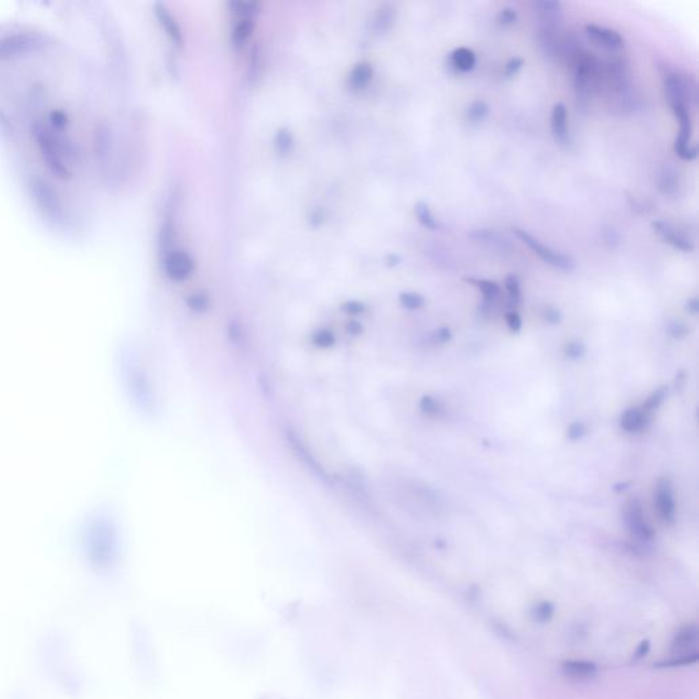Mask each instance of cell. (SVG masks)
Instances as JSON below:
<instances>
[{
  "mask_svg": "<svg viewBox=\"0 0 699 699\" xmlns=\"http://www.w3.org/2000/svg\"><path fill=\"white\" fill-rule=\"evenodd\" d=\"M663 81L667 93V99L671 104H686L691 108L697 103V84L693 77L686 73L665 70L663 73Z\"/></svg>",
  "mask_w": 699,
  "mask_h": 699,
  "instance_id": "6da1fadb",
  "label": "cell"
},
{
  "mask_svg": "<svg viewBox=\"0 0 699 699\" xmlns=\"http://www.w3.org/2000/svg\"><path fill=\"white\" fill-rule=\"evenodd\" d=\"M514 234L532 250L534 254H537L544 262L549 264L551 267L556 268V269H560V271H564V272H571L575 269V261L563 254V253L556 252L553 249H551L549 246L544 245L542 242H539L537 238H534L532 235H530L529 232H526L525 230H521V228H514Z\"/></svg>",
  "mask_w": 699,
  "mask_h": 699,
  "instance_id": "7a4b0ae2",
  "label": "cell"
},
{
  "mask_svg": "<svg viewBox=\"0 0 699 699\" xmlns=\"http://www.w3.org/2000/svg\"><path fill=\"white\" fill-rule=\"evenodd\" d=\"M626 521L633 534L642 539H651L654 530L646 522L642 504L638 499H631L626 505Z\"/></svg>",
  "mask_w": 699,
  "mask_h": 699,
  "instance_id": "3957f363",
  "label": "cell"
},
{
  "mask_svg": "<svg viewBox=\"0 0 699 699\" xmlns=\"http://www.w3.org/2000/svg\"><path fill=\"white\" fill-rule=\"evenodd\" d=\"M656 503L661 519L672 525L676 518V504L673 499L671 482L667 478H660L656 486Z\"/></svg>",
  "mask_w": 699,
  "mask_h": 699,
  "instance_id": "277c9868",
  "label": "cell"
},
{
  "mask_svg": "<svg viewBox=\"0 0 699 699\" xmlns=\"http://www.w3.org/2000/svg\"><path fill=\"white\" fill-rule=\"evenodd\" d=\"M651 227H653V231L663 239V242L671 245L673 249L683 253L694 252V249H696L694 243L690 239H687L684 235L677 232V230L673 228L671 224L661 222V220H656L651 223Z\"/></svg>",
  "mask_w": 699,
  "mask_h": 699,
  "instance_id": "5b68a950",
  "label": "cell"
},
{
  "mask_svg": "<svg viewBox=\"0 0 699 699\" xmlns=\"http://www.w3.org/2000/svg\"><path fill=\"white\" fill-rule=\"evenodd\" d=\"M164 268L171 279L181 281L188 279L192 275L195 262L190 255L185 252H169L166 255Z\"/></svg>",
  "mask_w": 699,
  "mask_h": 699,
  "instance_id": "8992f818",
  "label": "cell"
},
{
  "mask_svg": "<svg viewBox=\"0 0 699 699\" xmlns=\"http://www.w3.org/2000/svg\"><path fill=\"white\" fill-rule=\"evenodd\" d=\"M586 33L588 38L594 41L597 45L602 47L608 51H617L624 47L623 37L614 29L604 28L598 25H586Z\"/></svg>",
  "mask_w": 699,
  "mask_h": 699,
  "instance_id": "52a82bcc",
  "label": "cell"
},
{
  "mask_svg": "<svg viewBox=\"0 0 699 699\" xmlns=\"http://www.w3.org/2000/svg\"><path fill=\"white\" fill-rule=\"evenodd\" d=\"M551 130L556 142L565 143L568 141V111L563 103H556L551 113Z\"/></svg>",
  "mask_w": 699,
  "mask_h": 699,
  "instance_id": "ba28073f",
  "label": "cell"
},
{
  "mask_svg": "<svg viewBox=\"0 0 699 699\" xmlns=\"http://www.w3.org/2000/svg\"><path fill=\"white\" fill-rule=\"evenodd\" d=\"M155 13L157 15V20L160 21L162 27L166 30L168 37L171 38V41L176 45V47H182L183 45V36H182V30L179 28L176 20L172 17V14L168 11L167 8L162 4V3H157L155 6Z\"/></svg>",
  "mask_w": 699,
  "mask_h": 699,
  "instance_id": "9c48e42d",
  "label": "cell"
},
{
  "mask_svg": "<svg viewBox=\"0 0 699 699\" xmlns=\"http://www.w3.org/2000/svg\"><path fill=\"white\" fill-rule=\"evenodd\" d=\"M449 64L459 73H469L476 67V52L467 47L455 48L449 55Z\"/></svg>",
  "mask_w": 699,
  "mask_h": 699,
  "instance_id": "30bf717a",
  "label": "cell"
},
{
  "mask_svg": "<svg viewBox=\"0 0 699 699\" xmlns=\"http://www.w3.org/2000/svg\"><path fill=\"white\" fill-rule=\"evenodd\" d=\"M374 76L373 66L367 62H362L354 66V69L350 73L348 77V85L354 90H362L367 85L372 83Z\"/></svg>",
  "mask_w": 699,
  "mask_h": 699,
  "instance_id": "8fae6325",
  "label": "cell"
},
{
  "mask_svg": "<svg viewBox=\"0 0 699 699\" xmlns=\"http://www.w3.org/2000/svg\"><path fill=\"white\" fill-rule=\"evenodd\" d=\"M647 418L649 417L644 414L642 409L634 407V409L627 410L623 414V417L620 420V426L627 433H637V432H641L642 429H644V426L647 423Z\"/></svg>",
  "mask_w": 699,
  "mask_h": 699,
  "instance_id": "7c38bea8",
  "label": "cell"
},
{
  "mask_svg": "<svg viewBox=\"0 0 699 699\" xmlns=\"http://www.w3.org/2000/svg\"><path fill=\"white\" fill-rule=\"evenodd\" d=\"M465 281H467L472 285L476 287L481 291V294L483 295V299L486 302L495 301L499 297V294H500V285L496 281H493V280L465 278Z\"/></svg>",
  "mask_w": 699,
  "mask_h": 699,
  "instance_id": "4fadbf2b",
  "label": "cell"
},
{
  "mask_svg": "<svg viewBox=\"0 0 699 699\" xmlns=\"http://www.w3.org/2000/svg\"><path fill=\"white\" fill-rule=\"evenodd\" d=\"M414 213H416V218L418 220V223L425 227L426 230H430V231H437L440 228V224L436 220V218L433 216L432 211H430V206L423 202V201H420L416 204L414 206Z\"/></svg>",
  "mask_w": 699,
  "mask_h": 699,
  "instance_id": "5bb4252c",
  "label": "cell"
},
{
  "mask_svg": "<svg viewBox=\"0 0 699 699\" xmlns=\"http://www.w3.org/2000/svg\"><path fill=\"white\" fill-rule=\"evenodd\" d=\"M395 8L390 6V4H386L383 6L376 17H374V21H373V27H374V30L379 31V33H386L387 30H390L395 22Z\"/></svg>",
  "mask_w": 699,
  "mask_h": 699,
  "instance_id": "9a60e30c",
  "label": "cell"
},
{
  "mask_svg": "<svg viewBox=\"0 0 699 699\" xmlns=\"http://www.w3.org/2000/svg\"><path fill=\"white\" fill-rule=\"evenodd\" d=\"M254 28H255V24L253 21V18H242L232 29L234 45H242L245 41H248L254 31Z\"/></svg>",
  "mask_w": 699,
  "mask_h": 699,
  "instance_id": "2e32d148",
  "label": "cell"
},
{
  "mask_svg": "<svg viewBox=\"0 0 699 699\" xmlns=\"http://www.w3.org/2000/svg\"><path fill=\"white\" fill-rule=\"evenodd\" d=\"M489 110L490 108H489V104L486 101L476 100L467 107L466 119L472 125H478L486 119V116L489 115Z\"/></svg>",
  "mask_w": 699,
  "mask_h": 699,
  "instance_id": "e0dca14e",
  "label": "cell"
},
{
  "mask_svg": "<svg viewBox=\"0 0 699 699\" xmlns=\"http://www.w3.org/2000/svg\"><path fill=\"white\" fill-rule=\"evenodd\" d=\"M230 7L234 13L242 15V18H253L261 8V3L258 1H245V0H234L230 3Z\"/></svg>",
  "mask_w": 699,
  "mask_h": 699,
  "instance_id": "ac0fdd59",
  "label": "cell"
},
{
  "mask_svg": "<svg viewBox=\"0 0 699 699\" xmlns=\"http://www.w3.org/2000/svg\"><path fill=\"white\" fill-rule=\"evenodd\" d=\"M564 670L568 675H571L574 677H588L593 675V672L595 671L593 664L584 663V661H570L564 665Z\"/></svg>",
  "mask_w": 699,
  "mask_h": 699,
  "instance_id": "d6986e66",
  "label": "cell"
},
{
  "mask_svg": "<svg viewBox=\"0 0 699 699\" xmlns=\"http://www.w3.org/2000/svg\"><path fill=\"white\" fill-rule=\"evenodd\" d=\"M294 145V137L292 134L285 130V129H280L275 136V149L279 155H287L291 148Z\"/></svg>",
  "mask_w": 699,
  "mask_h": 699,
  "instance_id": "ffe728a7",
  "label": "cell"
},
{
  "mask_svg": "<svg viewBox=\"0 0 699 699\" xmlns=\"http://www.w3.org/2000/svg\"><path fill=\"white\" fill-rule=\"evenodd\" d=\"M665 397H667V388L663 387V388L653 392L641 409L644 410V414L649 417L654 410H657L663 404V402L665 400Z\"/></svg>",
  "mask_w": 699,
  "mask_h": 699,
  "instance_id": "44dd1931",
  "label": "cell"
},
{
  "mask_svg": "<svg viewBox=\"0 0 699 699\" xmlns=\"http://www.w3.org/2000/svg\"><path fill=\"white\" fill-rule=\"evenodd\" d=\"M677 188V178H676V172L671 169V168H665L661 174V179H660V190L664 193V195H672L675 193Z\"/></svg>",
  "mask_w": 699,
  "mask_h": 699,
  "instance_id": "7402d4cb",
  "label": "cell"
},
{
  "mask_svg": "<svg viewBox=\"0 0 699 699\" xmlns=\"http://www.w3.org/2000/svg\"><path fill=\"white\" fill-rule=\"evenodd\" d=\"M399 299H400V304L403 305V308L409 309V310H417V309L422 308L425 304L423 297L417 292H402Z\"/></svg>",
  "mask_w": 699,
  "mask_h": 699,
  "instance_id": "603a6c76",
  "label": "cell"
},
{
  "mask_svg": "<svg viewBox=\"0 0 699 699\" xmlns=\"http://www.w3.org/2000/svg\"><path fill=\"white\" fill-rule=\"evenodd\" d=\"M504 283H505V288H507L509 299L514 304H518L521 301V281L518 279V276L508 275Z\"/></svg>",
  "mask_w": 699,
  "mask_h": 699,
  "instance_id": "cb8c5ba5",
  "label": "cell"
},
{
  "mask_svg": "<svg viewBox=\"0 0 699 699\" xmlns=\"http://www.w3.org/2000/svg\"><path fill=\"white\" fill-rule=\"evenodd\" d=\"M496 20L502 27H512L518 21V13L512 7H504L499 11Z\"/></svg>",
  "mask_w": 699,
  "mask_h": 699,
  "instance_id": "d4e9b609",
  "label": "cell"
},
{
  "mask_svg": "<svg viewBox=\"0 0 699 699\" xmlns=\"http://www.w3.org/2000/svg\"><path fill=\"white\" fill-rule=\"evenodd\" d=\"M586 433H588V429H586L585 423H582V422H574L567 429V437L571 442L582 440L586 436Z\"/></svg>",
  "mask_w": 699,
  "mask_h": 699,
  "instance_id": "484cf974",
  "label": "cell"
},
{
  "mask_svg": "<svg viewBox=\"0 0 699 699\" xmlns=\"http://www.w3.org/2000/svg\"><path fill=\"white\" fill-rule=\"evenodd\" d=\"M523 67V59L522 57H518V56H514L511 57L505 64H504V76L511 78L514 76L518 74V71Z\"/></svg>",
  "mask_w": 699,
  "mask_h": 699,
  "instance_id": "4316f807",
  "label": "cell"
},
{
  "mask_svg": "<svg viewBox=\"0 0 699 699\" xmlns=\"http://www.w3.org/2000/svg\"><path fill=\"white\" fill-rule=\"evenodd\" d=\"M421 409L428 416H437L440 413L439 403L436 402V399H433L430 396H423L422 397V400H421Z\"/></svg>",
  "mask_w": 699,
  "mask_h": 699,
  "instance_id": "83f0119b",
  "label": "cell"
},
{
  "mask_svg": "<svg viewBox=\"0 0 699 699\" xmlns=\"http://www.w3.org/2000/svg\"><path fill=\"white\" fill-rule=\"evenodd\" d=\"M505 321H507V325H508V328H509V331L512 334L521 332V330H522V318H521L519 313H516V311L507 313Z\"/></svg>",
  "mask_w": 699,
  "mask_h": 699,
  "instance_id": "f1b7e54d",
  "label": "cell"
},
{
  "mask_svg": "<svg viewBox=\"0 0 699 699\" xmlns=\"http://www.w3.org/2000/svg\"><path fill=\"white\" fill-rule=\"evenodd\" d=\"M586 353V348L582 343H578V341H574V343H568L567 347H565V354L567 357L570 358H579L582 357L584 354Z\"/></svg>",
  "mask_w": 699,
  "mask_h": 699,
  "instance_id": "f546056e",
  "label": "cell"
},
{
  "mask_svg": "<svg viewBox=\"0 0 699 699\" xmlns=\"http://www.w3.org/2000/svg\"><path fill=\"white\" fill-rule=\"evenodd\" d=\"M604 239L609 245V248H612V249H615V248H617L620 245V236H619V234L616 232V230H614V228H608L604 232Z\"/></svg>",
  "mask_w": 699,
  "mask_h": 699,
  "instance_id": "4dcf8cb0",
  "label": "cell"
},
{
  "mask_svg": "<svg viewBox=\"0 0 699 699\" xmlns=\"http://www.w3.org/2000/svg\"><path fill=\"white\" fill-rule=\"evenodd\" d=\"M552 608L549 604H541L538 608H537V612H535V616L537 619L539 620H548L549 616L552 615Z\"/></svg>",
  "mask_w": 699,
  "mask_h": 699,
  "instance_id": "1f68e13d",
  "label": "cell"
},
{
  "mask_svg": "<svg viewBox=\"0 0 699 699\" xmlns=\"http://www.w3.org/2000/svg\"><path fill=\"white\" fill-rule=\"evenodd\" d=\"M545 318L552 324H558L561 320V316H560L559 310H556V309H546Z\"/></svg>",
  "mask_w": 699,
  "mask_h": 699,
  "instance_id": "d6a6232c",
  "label": "cell"
},
{
  "mask_svg": "<svg viewBox=\"0 0 699 699\" xmlns=\"http://www.w3.org/2000/svg\"><path fill=\"white\" fill-rule=\"evenodd\" d=\"M671 335L675 337H683L687 335V328L683 324H673L671 328Z\"/></svg>",
  "mask_w": 699,
  "mask_h": 699,
  "instance_id": "836d02e7",
  "label": "cell"
},
{
  "mask_svg": "<svg viewBox=\"0 0 699 699\" xmlns=\"http://www.w3.org/2000/svg\"><path fill=\"white\" fill-rule=\"evenodd\" d=\"M687 310L691 313V314H697L699 310V301L698 298H691L687 301Z\"/></svg>",
  "mask_w": 699,
  "mask_h": 699,
  "instance_id": "e575fe53",
  "label": "cell"
},
{
  "mask_svg": "<svg viewBox=\"0 0 699 699\" xmlns=\"http://www.w3.org/2000/svg\"><path fill=\"white\" fill-rule=\"evenodd\" d=\"M451 336H452V334H451V331H449L448 328H442V330L437 332V337L440 339V341H442V343H446V341H448V340L451 339Z\"/></svg>",
  "mask_w": 699,
  "mask_h": 699,
  "instance_id": "d590c367",
  "label": "cell"
},
{
  "mask_svg": "<svg viewBox=\"0 0 699 699\" xmlns=\"http://www.w3.org/2000/svg\"><path fill=\"white\" fill-rule=\"evenodd\" d=\"M387 260L390 261V265H391V267L392 265H396V264H399V262H400V257H399V255H396V254H390Z\"/></svg>",
  "mask_w": 699,
  "mask_h": 699,
  "instance_id": "8d00e7d4",
  "label": "cell"
}]
</instances>
